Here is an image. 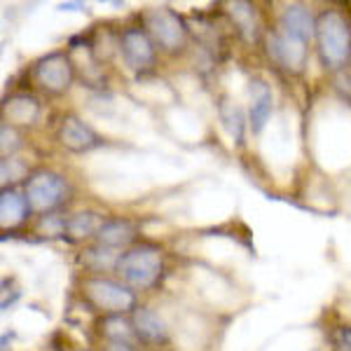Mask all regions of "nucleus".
Masks as SVG:
<instances>
[{
	"mask_svg": "<svg viewBox=\"0 0 351 351\" xmlns=\"http://www.w3.org/2000/svg\"><path fill=\"white\" fill-rule=\"evenodd\" d=\"M316 40L326 66L339 68L351 59V24L337 10H328L316 19Z\"/></svg>",
	"mask_w": 351,
	"mask_h": 351,
	"instance_id": "obj_1",
	"label": "nucleus"
},
{
	"mask_svg": "<svg viewBox=\"0 0 351 351\" xmlns=\"http://www.w3.org/2000/svg\"><path fill=\"white\" fill-rule=\"evenodd\" d=\"M115 267L129 286L141 288V291L150 288V286H155L157 279L162 276V267H164L162 248L152 246V243L134 246L117 258Z\"/></svg>",
	"mask_w": 351,
	"mask_h": 351,
	"instance_id": "obj_2",
	"label": "nucleus"
},
{
	"mask_svg": "<svg viewBox=\"0 0 351 351\" xmlns=\"http://www.w3.org/2000/svg\"><path fill=\"white\" fill-rule=\"evenodd\" d=\"M26 199L28 206L38 213L52 211L68 195V185L59 173L54 171H36L26 180Z\"/></svg>",
	"mask_w": 351,
	"mask_h": 351,
	"instance_id": "obj_3",
	"label": "nucleus"
},
{
	"mask_svg": "<svg viewBox=\"0 0 351 351\" xmlns=\"http://www.w3.org/2000/svg\"><path fill=\"white\" fill-rule=\"evenodd\" d=\"M84 295L89 298V302L94 307L108 311V314H124V311L134 309L136 304V295L129 291L127 286L117 284V281L110 279H101V276H94V279L84 281Z\"/></svg>",
	"mask_w": 351,
	"mask_h": 351,
	"instance_id": "obj_4",
	"label": "nucleus"
},
{
	"mask_svg": "<svg viewBox=\"0 0 351 351\" xmlns=\"http://www.w3.org/2000/svg\"><path fill=\"white\" fill-rule=\"evenodd\" d=\"M145 26H148L150 36L155 38L164 49H169V52L180 49L185 45V40H188V31H185L183 19L169 8L148 10V14H145Z\"/></svg>",
	"mask_w": 351,
	"mask_h": 351,
	"instance_id": "obj_5",
	"label": "nucleus"
},
{
	"mask_svg": "<svg viewBox=\"0 0 351 351\" xmlns=\"http://www.w3.org/2000/svg\"><path fill=\"white\" fill-rule=\"evenodd\" d=\"M73 61L64 52H52L36 64V80L49 94H64L73 84Z\"/></svg>",
	"mask_w": 351,
	"mask_h": 351,
	"instance_id": "obj_6",
	"label": "nucleus"
},
{
	"mask_svg": "<svg viewBox=\"0 0 351 351\" xmlns=\"http://www.w3.org/2000/svg\"><path fill=\"white\" fill-rule=\"evenodd\" d=\"M120 52L134 71H145L155 64V43L143 28H127L120 38Z\"/></svg>",
	"mask_w": 351,
	"mask_h": 351,
	"instance_id": "obj_7",
	"label": "nucleus"
},
{
	"mask_svg": "<svg viewBox=\"0 0 351 351\" xmlns=\"http://www.w3.org/2000/svg\"><path fill=\"white\" fill-rule=\"evenodd\" d=\"M59 141H61V145L71 152H92L104 145V141L99 138V134L75 115H68L61 120Z\"/></svg>",
	"mask_w": 351,
	"mask_h": 351,
	"instance_id": "obj_8",
	"label": "nucleus"
},
{
	"mask_svg": "<svg viewBox=\"0 0 351 351\" xmlns=\"http://www.w3.org/2000/svg\"><path fill=\"white\" fill-rule=\"evenodd\" d=\"M269 54L276 59V64L284 66L286 71L300 73L307 61V45L298 38H291L284 31H276L269 38Z\"/></svg>",
	"mask_w": 351,
	"mask_h": 351,
	"instance_id": "obj_9",
	"label": "nucleus"
},
{
	"mask_svg": "<svg viewBox=\"0 0 351 351\" xmlns=\"http://www.w3.org/2000/svg\"><path fill=\"white\" fill-rule=\"evenodd\" d=\"M279 31H284L291 38H298L304 45H309L311 38L316 36V19L302 5H288L279 19Z\"/></svg>",
	"mask_w": 351,
	"mask_h": 351,
	"instance_id": "obj_10",
	"label": "nucleus"
},
{
	"mask_svg": "<svg viewBox=\"0 0 351 351\" xmlns=\"http://www.w3.org/2000/svg\"><path fill=\"white\" fill-rule=\"evenodd\" d=\"M134 328H136V335L138 339L148 344H164L169 337L167 324L162 321V316L157 311H152L148 307H141L134 311Z\"/></svg>",
	"mask_w": 351,
	"mask_h": 351,
	"instance_id": "obj_11",
	"label": "nucleus"
},
{
	"mask_svg": "<svg viewBox=\"0 0 351 351\" xmlns=\"http://www.w3.org/2000/svg\"><path fill=\"white\" fill-rule=\"evenodd\" d=\"M271 110H274V99H271V89L267 87V82L256 80L251 82V127L253 132L260 134L267 127Z\"/></svg>",
	"mask_w": 351,
	"mask_h": 351,
	"instance_id": "obj_12",
	"label": "nucleus"
},
{
	"mask_svg": "<svg viewBox=\"0 0 351 351\" xmlns=\"http://www.w3.org/2000/svg\"><path fill=\"white\" fill-rule=\"evenodd\" d=\"M28 208L31 206H28L26 195H19L12 188H5L0 195V223H3V228H14V225L24 223Z\"/></svg>",
	"mask_w": 351,
	"mask_h": 351,
	"instance_id": "obj_13",
	"label": "nucleus"
},
{
	"mask_svg": "<svg viewBox=\"0 0 351 351\" xmlns=\"http://www.w3.org/2000/svg\"><path fill=\"white\" fill-rule=\"evenodd\" d=\"M136 237V228L129 220H106L101 225V230L96 232V239H99V246H108V248H120L127 246L129 241H134Z\"/></svg>",
	"mask_w": 351,
	"mask_h": 351,
	"instance_id": "obj_14",
	"label": "nucleus"
},
{
	"mask_svg": "<svg viewBox=\"0 0 351 351\" xmlns=\"http://www.w3.org/2000/svg\"><path fill=\"white\" fill-rule=\"evenodd\" d=\"M218 117H220V122H223L225 132L230 134V138L234 141V143H241L243 132H246V117H243V110L239 106L230 99H220Z\"/></svg>",
	"mask_w": 351,
	"mask_h": 351,
	"instance_id": "obj_15",
	"label": "nucleus"
},
{
	"mask_svg": "<svg viewBox=\"0 0 351 351\" xmlns=\"http://www.w3.org/2000/svg\"><path fill=\"white\" fill-rule=\"evenodd\" d=\"M5 112L10 115V122L14 124H31L38 115V101L33 96H14L5 104Z\"/></svg>",
	"mask_w": 351,
	"mask_h": 351,
	"instance_id": "obj_16",
	"label": "nucleus"
},
{
	"mask_svg": "<svg viewBox=\"0 0 351 351\" xmlns=\"http://www.w3.org/2000/svg\"><path fill=\"white\" fill-rule=\"evenodd\" d=\"M101 225H104V220L99 218V213L80 211L66 220V232L73 237V239H82V237L96 234V232L101 230Z\"/></svg>",
	"mask_w": 351,
	"mask_h": 351,
	"instance_id": "obj_17",
	"label": "nucleus"
},
{
	"mask_svg": "<svg viewBox=\"0 0 351 351\" xmlns=\"http://www.w3.org/2000/svg\"><path fill=\"white\" fill-rule=\"evenodd\" d=\"M101 330L104 335L110 339V342H124V344H132L136 337V328L134 324H129L127 319H122V314H112L108 319H104L101 324Z\"/></svg>",
	"mask_w": 351,
	"mask_h": 351,
	"instance_id": "obj_18",
	"label": "nucleus"
},
{
	"mask_svg": "<svg viewBox=\"0 0 351 351\" xmlns=\"http://www.w3.org/2000/svg\"><path fill=\"white\" fill-rule=\"evenodd\" d=\"M230 14L234 19V24L239 26V31L248 40H256L258 36V19H256V10L248 3H232L230 5Z\"/></svg>",
	"mask_w": 351,
	"mask_h": 351,
	"instance_id": "obj_19",
	"label": "nucleus"
},
{
	"mask_svg": "<svg viewBox=\"0 0 351 351\" xmlns=\"http://www.w3.org/2000/svg\"><path fill=\"white\" fill-rule=\"evenodd\" d=\"M19 134L14 132V127H8V124H3V157H8V152L12 155V152L19 148Z\"/></svg>",
	"mask_w": 351,
	"mask_h": 351,
	"instance_id": "obj_20",
	"label": "nucleus"
},
{
	"mask_svg": "<svg viewBox=\"0 0 351 351\" xmlns=\"http://www.w3.org/2000/svg\"><path fill=\"white\" fill-rule=\"evenodd\" d=\"M112 260L115 258V251H112V248H108V246H99V248H92V251L87 253V260L89 263H94L96 267H106V260Z\"/></svg>",
	"mask_w": 351,
	"mask_h": 351,
	"instance_id": "obj_21",
	"label": "nucleus"
},
{
	"mask_svg": "<svg viewBox=\"0 0 351 351\" xmlns=\"http://www.w3.org/2000/svg\"><path fill=\"white\" fill-rule=\"evenodd\" d=\"M337 344L342 347V351H351V328H339Z\"/></svg>",
	"mask_w": 351,
	"mask_h": 351,
	"instance_id": "obj_22",
	"label": "nucleus"
},
{
	"mask_svg": "<svg viewBox=\"0 0 351 351\" xmlns=\"http://www.w3.org/2000/svg\"><path fill=\"white\" fill-rule=\"evenodd\" d=\"M104 351H134V347L132 344H124V342H110Z\"/></svg>",
	"mask_w": 351,
	"mask_h": 351,
	"instance_id": "obj_23",
	"label": "nucleus"
}]
</instances>
